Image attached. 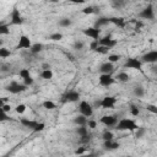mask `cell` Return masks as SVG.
Masks as SVG:
<instances>
[{
	"instance_id": "obj_1",
	"label": "cell",
	"mask_w": 157,
	"mask_h": 157,
	"mask_svg": "<svg viewBox=\"0 0 157 157\" xmlns=\"http://www.w3.org/2000/svg\"><path fill=\"white\" fill-rule=\"evenodd\" d=\"M137 129H139V125L135 123V120L130 118H121L115 125V130L118 131H136Z\"/></svg>"
},
{
	"instance_id": "obj_2",
	"label": "cell",
	"mask_w": 157,
	"mask_h": 157,
	"mask_svg": "<svg viewBox=\"0 0 157 157\" xmlns=\"http://www.w3.org/2000/svg\"><path fill=\"white\" fill-rule=\"evenodd\" d=\"M27 88H28V87H27L25 83H20V82H17V81H11V82L5 87V90H6L7 92L12 93V94H17V93L25 92V91H27Z\"/></svg>"
},
{
	"instance_id": "obj_3",
	"label": "cell",
	"mask_w": 157,
	"mask_h": 157,
	"mask_svg": "<svg viewBox=\"0 0 157 157\" xmlns=\"http://www.w3.org/2000/svg\"><path fill=\"white\" fill-rule=\"evenodd\" d=\"M25 18L22 17L20 10L17 7H13L10 12V25H15V26H21L23 25Z\"/></svg>"
},
{
	"instance_id": "obj_4",
	"label": "cell",
	"mask_w": 157,
	"mask_h": 157,
	"mask_svg": "<svg viewBox=\"0 0 157 157\" xmlns=\"http://www.w3.org/2000/svg\"><path fill=\"white\" fill-rule=\"evenodd\" d=\"M78 112L80 114L85 115L86 118H91L93 115V105L88 103L87 101H81L78 104Z\"/></svg>"
},
{
	"instance_id": "obj_5",
	"label": "cell",
	"mask_w": 157,
	"mask_h": 157,
	"mask_svg": "<svg viewBox=\"0 0 157 157\" xmlns=\"http://www.w3.org/2000/svg\"><path fill=\"white\" fill-rule=\"evenodd\" d=\"M124 67L125 69H130V70H142V61L137 58H128L124 63Z\"/></svg>"
},
{
	"instance_id": "obj_6",
	"label": "cell",
	"mask_w": 157,
	"mask_h": 157,
	"mask_svg": "<svg viewBox=\"0 0 157 157\" xmlns=\"http://www.w3.org/2000/svg\"><path fill=\"white\" fill-rule=\"evenodd\" d=\"M78 99H80V92H77L76 90H70L63 96L61 102L63 103H75V102H78Z\"/></svg>"
},
{
	"instance_id": "obj_7",
	"label": "cell",
	"mask_w": 157,
	"mask_h": 157,
	"mask_svg": "<svg viewBox=\"0 0 157 157\" xmlns=\"http://www.w3.org/2000/svg\"><path fill=\"white\" fill-rule=\"evenodd\" d=\"M115 81H117L115 77L113 75H109V74H101L98 77V82L103 87H109V86L114 85Z\"/></svg>"
},
{
	"instance_id": "obj_8",
	"label": "cell",
	"mask_w": 157,
	"mask_h": 157,
	"mask_svg": "<svg viewBox=\"0 0 157 157\" xmlns=\"http://www.w3.org/2000/svg\"><path fill=\"white\" fill-rule=\"evenodd\" d=\"M118 117L117 115H103L99 119V123L103 124L107 128H115V125L118 124Z\"/></svg>"
},
{
	"instance_id": "obj_9",
	"label": "cell",
	"mask_w": 157,
	"mask_h": 157,
	"mask_svg": "<svg viewBox=\"0 0 157 157\" xmlns=\"http://www.w3.org/2000/svg\"><path fill=\"white\" fill-rule=\"evenodd\" d=\"M139 17L142 20H153L155 18V10L152 5H147L139 12Z\"/></svg>"
},
{
	"instance_id": "obj_10",
	"label": "cell",
	"mask_w": 157,
	"mask_h": 157,
	"mask_svg": "<svg viewBox=\"0 0 157 157\" xmlns=\"http://www.w3.org/2000/svg\"><path fill=\"white\" fill-rule=\"evenodd\" d=\"M82 33L90 38H92V40H99V34H101V29L96 28L94 26L87 27L85 29H82Z\"/></svg>"
},
{
	"instance_id": "obj_11",
	"label": "cell",
	"mask_w": 157,
	"mask_h": 157,
	"mask_svg": "<svg viewBox=\"0 0 157 157\" xmlns=\"http://www.w3.org/2000/svg\"><path fill=\"white\" fill-rule=\"evenodd\" d=\"M141 61L146 64H157V50H150L141 56Z\"/></svg>"
},
{
	"instance_id": "obj_12",
	"label": "cell",
	"mask_w": 157,
	"mask_h": 157,
	"mask_svg": "<svg viewBox=\"0 0 157 157\" xmlns=\"http://www.w3.org/2000/svg\"><path fill=\"white\" fill-rule=\"evenodd\" d=\"M32 44H33V43L31 42L29 37L22 34V36H20V38H18V43H17V45H16V49H31Z\"/></svg>"
},
{
	"instance_id": "obj_13",
	"label": "cell",
	"mask_w": 157,
	"mask_h": 157,
	"mask_svg": "<svg viewBox=\"0 0 157 157\" xmlns=\"http://www.w3.org/2000/svg\"><path fill=\"white\" fill-rule=\"evenodd\" d=\"M115 103H117V98L114 96H105L101 99V108L109 109V108H113Z\"/></svg>"
},
{
	"instance_id": "obj_14",
	"label": "cell",
	"mask_w": 157,
	"mask_h": 157,
	"mask_svg": "<svg viewBox=\"0 0 157 157\" xmlns=\"http://www.w3.org/2000/svg\"><path fill=\"white\" fill-rule=\"evenodd\" d=\"M99 45H103V47H107V48H109V49H112V48H114L115 45H117V40L112 37V36H104V37H102V38H99Z\"/></svg>"
},
{
	"instance_id": "obj_15",
	"label": "cell",
	"mask_w": 157,
	"mask_h": 157,
	"mask_svg": "<svg viewBox=\"0 0 157 157\" xmlns=\"http://www.w3.org/2000/svg\"><path fill=\"white\" fill-rule=\"evenodd\" d=\"M20 123H21L25 128H27V129H29V130H32V131H34V129H36L37 125H38V121L31 120V119H28V118H21V119H20Z\"/></svg>"
},
{
	"instance_id": "obj_16",
	"label": "cell",
	"mask_w": 157,
	"mask_h": 157,
	"mask_svg": "<svg viewBox=\"0 0 157 157\" xmlns=\"http://www.w3.org/2000/svg\"><path fill=\"white\" fill-rule=\"evenodd\" d=\"M98 70H99L101 74H109V75H112L113 71H114V64H112V63H109V61H105V63H103V64L99 66Z\"/></svg>"
},
{
	"instance_id": "obj_17",
	"label": "cell",
	"mask_w": 157,
	"mask_h": 157,
	"mask_svg": "<svg viewBox=\"0 0 157 157\" xmlns=\"http://www.w3.org/2000/svg\"><path fill=\"white\" fill-rule=\"evenodd\" d=\"M103 147L104 150L107 151H114V150H118L120 147V144L115 140H110V141H104L103 142Z\"/></svg>"
},
{
	"instance_id": "obj_18",
	"label": "cell",
	"mask_w": 157,
	"mask_h": 157,
	"mask_svg": "<svg viewBox=\"0 0 157 157\" xmlns=\"http://www.w3.org/2000/svg\"><path fill=\"white\" fill-rule=\"evenodd\" d=\"M74 124L77 125V126H87V121H88V118H86L85 115L82 114H78L76 115L74 119H72Z\"/></svg>"
},
{
	"instance_id": "obj_19",
	"label": "cell",
	"mask_w": 157,
	"mask_h": 157,
	"mask_svg": "<svg viewBox=\"0 0 157 157\" xmlns=\"http://www.w3.org/2000/svg\"><path fill=\"white\" fill-rule=\"evenodd\" d=\"M115 80H117L118 82L126 83V82H129V81H130V75H129L128 72H125V71H120V72H118V74H117Z\"/></svg>"
},
{
	"instance_id": "obj_20",
	"label": "cell",
	"mask_w": 157,
	"mask_h": 157,
	"mask_svg": "<svg viewBox=\"0 0 157 157\" xmlns=\"http://www.w3.org/2000/svg\"><path fill=\"white\" fill-rule=\"evenodd\" d=\"M109 21H110V23L115 25L119 28H124L126 25V21L123 17H109Z\"/></svg>"
},
{
	"instance_id": "obj_21",
	"label": "cell",
	"mask_w": 157,
	"mask_h": 157,
	"mask_svg": "<svg viewBox=\"0 0 157 157\" xmlns=\"http://www.w3.org/2000/svg\"><path fill=\"white\" fill-rule=\"evenodd\" d=\"M108 23H110V21H109V17H98V18L96 20V22H94V27L99 29L101 27H103V26H107Z\"/></svg>"
},
{
	"instance_id": "obj_22",
	"label": "cell",
	"mask_w": 157,
	"mask_h": 157,
	"mask_svg": "<svg viewBox=\"0 0 157 157\" xmlns=\"http://www.w3.org/2000/svg\"><path fill=\"white\" fill-rule=\"evenodd\" d=\"M43 48H44V45L42 43H33L31 49H29V53L33 54V55H37V54H39L43 50Z\"/></svg>"
},
{
	"instance_id": "obj_23",
	"label": "cell",
	"mask_w": 157,
	"mask_h": 157,
	"mask_svg": "<svg viewBox=\"0 0 157 157\" xmlns=\"http://www.w3.org/2000/svg\"><path fill=\"white\" fill-rule=\"evenodd\" d=\"M132 94H134L135 97H137V98H141V97L145 96V88H144L142 86L137 85V86H135V87L132 88Z\"/></svg>"
},
{
	"instance_id": "obj_24",
	"label": "cell",
	"mask_w": 157,
	"mask_h": 157,
	"mask_svg": "<svg viewBox=\"0 0 157 157\" xmlns=\"http://www.w3.org/2000/svg\"><path fill=\"white\" fill-rule=\"evenodd\" d=\"M42 107L44 108V109H47V110H53V109H55L56 108V104L53 102V101H44L43 103H42Z\"/></svg>"
},
{
	"instance_id": "obj_25",
	"label": "cell",
	"mask_w": 157,
	"mask_h": 157,
	"mask_svg": "<svg viewBox=\"0 0 157 157\" xmlns=\"http://www.w3.org/2000/svg\"><path fill=\"white\" fill-rule=\"evenodd\" d=\"M102 139H103V141L114 140V134H113V131H110V130H104L103 134H102Z\"/></svg>"
},
{
	"instance_id": "obj_26",
	"label": "cell",
	"mask_w": 157,
	"mask_h": 157,
	"mask_svg": "<svg viewBox=\"0 0 157 157\" xmlns=\"http://www.w3.org/2000/svg\"><path fill=\"white\" fill-rule=\"evenodd\" d=\"M71 20L69 18V17H63V18H60L59 20V26L60 27H63V28H66V27H70L71 26Z\"/></svg>"
},
{
	"instance_id": "obj_27",
	"label": "cell",
	"mask_w": 157,
	"mask_h": 157,
	"mask_svg": "<svg viewBox=\"0 0 157 157\" xmlns=\"http://www.w3.org/2000/svg\"><path fill=\"white\" fill-rule=\"evenodd\" d=\"M75 131H76V134H77L80 137L90 134V132H88V128H87V126H77Z\"/></svg>"
},
{
	"instance_id": "obj_28",
	"label": "cell",
	"mask_w": 157,
	"mask_h": 157,
	"mask_svg": "<svg viewBox=\"0 0 157 157\" xmlns=\"http://www.w3.org/2000/svg\"><path fill=\"white\" fill-rule=\"evenodd\" d=\"M10 33V25L7 23H0V34L1 36H6Z\"/></svg>"
},
{
	"instance_id": "obj_29",
	"label": "cell",
	"mask_w": 157,
	"mask_h": 157,
	"mask_svg": "<svg viewBox=\"0 0 157 157\" xmlns=\"http://www.w3.org/2000/svg\"><path fill=\"white\" fill-rule=\"evenodd\" d=\"M40 77L43 80H50V78H53V71L52 70H42L40 71Z\"/></svg>"
},
{
	"instance_id": "obj_30",
	"label": "cell",
	"mask_w": 157,
	"mask_h": 157,
	"mask_svg": "<svg viewBox=\"0 0 157 157\" xmlns=\"http://www.w3.org/2000/svg\"><path fill=\"white\" fill-rule=\"evenodd\" d=\"M49 39L53 40V42H59V40L63 39V33H60V32H54V33H52V34L49 36Z\"/></svg>"
},
{
	"instance_id": "obj_31",
	"label": "cell",
	"mask_w": 157,
	"mask_h": 157,
	"mask_svg": "<svg viewBox=\"0 0 157 157\" xmlns=\"http://www.w3.org/2000/svg\"><path fill=\"white\" fill-rule=\"evenodd\" d=\"M72 48L76 49V50H83V49H85V43H83L82 40L76 39V40L72 43Z\"/></svg>"
},
{
	"instance_id": "obj_32",
	"label": "cell",
	"mask_w": 157,
	"mask_h": 157,
	"mask_svg": "<svg viewBox=\"0 0 157 157\" xmlns=\"http://www.w3.org/2000/svg\"><path fill=\"white\" fill-rule=\"evenodd\" d=\"M120 59H121V55H120V54H109V55H108V61L112 63V64L118 63Z\"/></svg>"
},
{
	"instance_id": "obj_33",
	"label": "cell",
	"mask_w": 157,
	"mask_h": 157,
	"mask_svg": "<svg viewBox=\"0 0 157 157\" xmlns=\"http://www.w3.org/2000/svg\"><path fill=\"white\" fill-rule=\"evenodd\" d=\"M86 152H87V147H86V145H83V146L77 147V148L74 151V155H75V156H82V155H85Z\"/></svg>"
},
{
	"instance_id": "obj_34",
	"label": "cell",
	"mask_w": 157,
	"mask_h": 157,
	"mask_svg": "<svg viewBox=\"0 0 157 157\" xmlns=\"http://www.w3.org/2000/svg\"><path fill=\"white\" fill-rule=\"evenodd\" d=\"M10 54H11L10 49H7V48H5V47L0 48V58H1V59H6V58H9Z\"/></svg>"
},
{
	"instance_id": "obj_35",
	"label": "cell",
	"mask_w": 157,
	"mask_h": 157,
	"mask_svg": "<svg viewBox=\"0 0 157 157\" xmlns=\"http://www.w3.org/2000/svg\"><path fill=\"white\" fill-rule=\"evenodd\" d=\"M18 76H20V78H22V80L29 77V76H31L29 70H28V69H21V70L18 71Z\"/></svg>"
},
{
	"instance_id": "obj_36",
	"label": "cell",
	"mask_w": 157,
	"mask_h": 157,
	"mask_svg": "<svg viewBox=\"0 0 157 157\" xmlns=\"http://www.w3.org/2000/svg\"><path fill=\"white\" fill-rule=\"evenodd\" d=\"M145 134H146V129L142 128V126H139V129L135 131V137L136 139H141V137H144Z\"/></svg>"
},
{
	"instance_id": "obj_37",
	"label": "cell",
	"mask_w": 157,
	"mask_h": 157,
	"mask_svg": "<svg viewBox=\"0 0 157 157\" xmlns=\"http://www.w3.org/2000/svg\"><path fill=\"white\" fill-rule=\"evenodd\" d=\"M130 114L132 117H139L140 115V108L136 107V105H134V104H131L130 105Z\"/></svg>"
},
{
	"instance_id": "obj_38",
	"label": "cell",
	"mask_w": 157,
	"mask_h": 157,
	"mask_svg": "<svg viewBox=\"0 0 157 157\" xmlns=\"http://www.w3.org/2000/svg\"><path fill=\"white\" fill-rule=\"evenodd\" d=\"M81 11H82V13H85V15H92V13L96 12V9H94L93 6H86V7H83Z\"/></svg>"
},
{
	"instance_id": "obj_39",
	"label": "cell",
	"mask_w": 157,
	"mask_h": 157,
	"mask_svg": "<svg viewBox=\"0 0 157 157\" xmlns=\"http://www.w3.org/2000/svg\"><path fill=\"white\" fill-rule=\"evenodd\" d=\"M109 50H110V49H109V48H107V47H103V45H98V48L96 49V53L104 55V54H108V52H109Z\"/></svg>"
},
{
	"instance_id": "obj_40",
	"label": "cell",
	"mask_w": 157,
	"mask_h": 157,
	"mask_svg": "<svg viewBox=\"0 0 157 157\" xmlns=\"http://www.w3.org/2000/svg\"><path fill=\"white\" fill-rule=\"evenodd\" d=\"M15 110H16V113H18V114H22V113H25L26 112V104H17L16 105V108H15Z\"/></svg>"
},
{
	"instance_id": "obj_41",
	"label": "cell",
	"mask_w": 157,
	"mask_h": 157,
	"mask_svg": "<svg viewBox=\"0 0 157 157\" xmlns=\"http://www.w3.org/2000/svg\"><path fill=\"white\" fill-rule=\"evenodd\" d=\"M91 136H92L91 134H88V135H85V136H81V137L78 139V141H80L81 144H85V145H86V144H88V142H90V140H91Z\"/></svg>"
},
{
	"instance_id": "obj_42",
	"label": "cell",
	"mask_w": 157,
	"mask_h": 157,
	"mask_svg": "<svg viewBox=\"0 0 157 157\" xmlns=\"http://www.w3.org/2000/svg\"><path fill=\"white\" fill-rule=\"evenodd\" d=\"M87 128L91 129V130L96 129V128H97V121L93 120V119H88V121H87Z\"/></svg>"
},
{
	"instance_id": "obj_43",
	"label": "cell",
	"mask_w": 157,
	"mask_h": 157,
	"mask_svg": "<svg viewBox=\"0 0 157 157\" xmlns=\"http://www.w3.org/2000/svg\"><path fill=\"white\" fill-rule=\"evenodd\" d=\"M22 83H25L27 87H29V86H32V85L34 83V80L32 78V76H29V77H27V78L22 80Z\"/></svg>"
},
{
	"instance_id": "obj_44",
	"label": "cell",
	"mask_w": 157,
	"mask_h": 157,
	"mask_svg": "<svg viewBox=\"0 0 157 157\" xmlns=\"http://www.w3.org/2000/svg\"><path fill=\"white\" fill-rule=\"evenodd\" d=\"M146 109H147L150 113L157 114V105H153V104H146Z\"/></svg>"
},
{
	"instance_id": "obj_45",
	"label": "cell",
	"mask_w": 157,
	"mask_h": 157,
	"mask_svg": "<svg viewBox=\"0 0 157 157\" xmlns=\"http://www.w3.org/2000/svg\"><path fill=\"white\" fill-rule=\"evenodd\" d=\"M98 45H99V42H98V40H92V42L90 43V50L96 52V49L98 48Z\"/></svg>"
},
{
	"instance_id": "obj_46",
	"label": "cell",
	"mask_w": 157,
	"mask_h": 157,
	"mask_svg": "<svg viewBox=\"0 0 157 157\" xmlns=\"http://www.w3.org/2000/svg\"><path fill=\"white\" fill-rule=\"evenodd\" d=\"M10 110H11L10 103H5V104L1 105V112H4V113H10Z\"/></svg>"
},
{
	"instance_id": "obj_47",
	"label": "cell",
	"mask_w": 157,
	"mask_h": 157,
	"mask_svg": "<svg viewBox=\"0 0 157 157\" xmlns=\"http://www.w3.org/2000/svg\"><path fill=\"white\" fill-rule=\"evenodd\" d=\"M44 129H45V124H44V123H38L37 128L34 129V132H40V131H43Z\"/></svg>"
},
{
	"instance_id": "obj_48",
	"label": "cell",
	"mask_w": 157,
	"mask_h": 157,
	"mask_svg": "<svg viewBox=\"0 0 157 157\" xmlns=\"http://www.w3.org/2000/svg\"><path fill=\"white\" fill-rule=\"evenodd\" d=\"M131 22H134V23H135V29H136V31H137V29H140V28L144 26V23H142L141 21H135V20H134V21H131Z\"/></svg>"
},
{
	"instance_id": "obj_49",
	"label": "cell",
	"mask_w": 157,
	"mask_h": 157,
	"mask_svg": "<svg viewBox=\"0 0 157 157\" xmlns=\"http://www.w3.org/2000/svg\"><path fill=\"white\" fill-rule=\"evenodd\" d=\"M123 5H124L123 1H113V2H112V6H114V7H120V6H123Z\"/></svg>"
},
{
	"instance_id": "obj_50",
	"label": "cell",
	"mask_w": 157,
	"mask_h": 157,
	"mask_svg": "<svg viewBox=\"0 0 157 157\" xmlns=\"http://www.w3.org/2000/svg\"><path fill=\"white\" fill-rule=\"evenodd\" d=\"M78 157H98V155L97 153H94V152H91V153H85V155H82V156H78Z\"/></svg>"
},
{
	"instance_id": "obj_51",
	"label": "cell",
	"mask_w": 157,
	"mask_h": 157,
	"mask_svg": "<svg viewBox=\"0 0 157 157\" xmlns=\"http://www.w3.org/2000/svg\"><path fill=\"white\" fill-rule=\"evenodd\" d=\"M42 70H52V69L48 63H44V64H42Z\"/></svg>"
},
{
	"instance_id": "obj_52",
	"label": "cell",
	"mask_w": 157,
	"mask_h": 157,
	"mask_svg": "<svg viewBox=\"0 0 157 157\" xmlns=\"http://www.w3.org/2000/svg\"><path fill=\"white\" fill-rule=\"evenodd\" d=\"M7 119H10V118L7 117V113L1 112V121H5V120H7Z\"/></svg>"
},
{
	"instance_id": "obj_53",
	"label": "cell",
	"mask_w": 157,
	"mask_h": 157,
	"mask_svg": "<svg viewBox=\"0 0 157 157\" xmlns=\"http://www.w3.org/2000/svg\"><path fill=\"white\" fill-rule=\"evenodd\" d=\"M151 70H152V72H153L155 75H157V64H156V65H153V66L151 67Z\"/></svg>"
},
{
	"instance_id": "obj_54",
	"label": "cell",
	"mask_w": 157,
	"mask_h": 157,
	"mask_svg": "<svg viewBox=\"0 0 157 157\" xmlns=\"http://www.w3.org/2000/svg\"><path fill=\"white\" fill-rule=\"evenodd\" d=\"M6 70H7V69H6V66H5L4 64H2V65H1V71H2V72H5Z\"/></svg>"
},
{
	"instance_id": "obj_55",
	"label": "cell",
	"mask_w": 157,
	"mask_h": 157,
	"mask_svg": "<svg viewBox=\"0 0 157 157\" xmlns=\"http://www.w3.org/2000/svg\"><path fill=\"white\" fill-rule=\"evenodd\" d=\"M126 157H130V156H126Z\"/></svg>"
}]
</instances>
